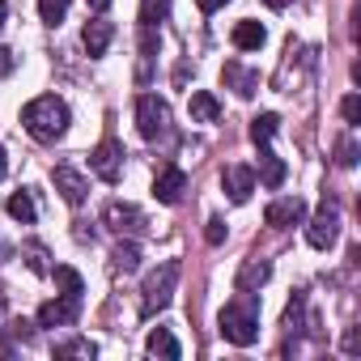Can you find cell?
I'll return each instance as SVG.
<instances>
[{
  "label": "cell",
  "instance_id": "6da1fadb",
  "mask_svg": "<svg viewBox=\"0 0 361 361\" xmlns=\"http://www.w3.org/2000/svg\"><path fill=\"white\" fill-rule=\"evenodd\" d=\"M22 128H26L35 140L51 145V140H60V136L68 132V106H64L56 94H43V98H35V102L22 106Z\"/></svg>",
  "mask_w": 361,
  "mask_h": 361
},
{
  "label": "cell",
  "instance_id": "7a4b0ae2",
  "mask_svg": "<svg viewBox=\"0 0 361 361\" xmlns=\"http://www.w3.org/2000/svg\"><path fill=\"white\" fill-rule=\"evenodd\" d=\"M221 323V336L238 348H251L259 340V306H255V293H243L234 302H226V310L217 314Z\"/></svg>",
  "mask_w": 361,
  "mask_h": 361
},
{
  "label": "cell",
  "instance_id": "3957f363",
  "mask_svg": "<svg viewBox=\"0 0 361 361\" xmlns=\"http://www.w3.org/2000/svg\"><path fill=\"white\" fill-rule=\"evenodd\" d=\"M174 285H178V259L157 264V268L145 276V285H140V314H145V319H149V314H157V310L170 302Z\"/></svg>",
  "mask_w": 361,
  "mask_h": 361
},
{
  "label": "cell",
  "instance_id": "277c9868",
  "mask_svg": "<svg viewBox=\"0 0 361 361\" xmlns=\"http://www.w3.org/2000/svg\"><path fill=\"white\" fill-rule=\"evenodd\" d=\"M136 128L145 140H157L166 128H170V106L157 98V94H140L136 98Z\"/></svg>",
  "mask_w": 361,
  "mask_h": 361
},
{
  "label": "cell",
  "instance_id": "5b68a950",
  "mask_svg": "<svg viewBox=\"0 0 361 361\" xmlns=\"http://www.w3.org/2000/svg\"><path fill=\"white\" fill-rule=\"evenodd\" d=\"M90 170L102 178V183H119V174H123V149L115 136H106L94 153H90Z\"/></svg>",
  "mask_w": 361,
  "mask_h": 361
},
{
  "label": "cell",
  "instance_id": "8992f818",
  "mask_svg": "<svg viewBox=\"0 0 361 361\" xmlns=\"http://www.w3.org/2000/svg\"><path fill=\"white\" fill-rule=\"evenodd\" d=\"M336 238H340V213L323 204V209L310 217V226H306V243H310L314 251H327V247H336Z\"/></svg>",
  "mask_w": 361,
  "mask_h": 361
},
{
  "label": "cell",
  "instance_id": "52a82bcc",
  "mask_svg": "<svg viewBox=\"0 0 361 361\" xmlns=\"http://www.w3.org/2000/svg\"><path fill=\"white\" fill-rule=\"evenodd\" d=\"M183 192H188V174H183V166L166 161V166L157 170V178H153V196H157L161 204H178V200H183Z\"/></svg>",
  "mask_w": 361,
  "mask_h": 361
},
{
  "label": "cell",
  "instance_id": "ba28073f",
  "mask_svg": "<svg viewBox=\"0 0 361 361\" xmlns=\"http://www.w3.org/2000/svg\"><path fill=\"white\" fill-rule=\"evenodd\" d=\"M306 217V200L302 196H281V200H272L268 209H264V221L272 226V230H289V226H298Z\"/></svg>",
  "mask_w": 361,
  "mask_h": 361
},
{
  "label": "cell",
  "instance_id": "9c48e42d",
  "mask_svg": "<svg viewBox=\"0 0 361 361\" xmlns=\"http://www.w3.org/2000/svg\"><path fill=\"white\" fill-rule=\"evenodd\" d=\"M81 314V298H60V302H43L39 306V327H68Z\"/></svg>",
  "mask_w": 361,
  "mask_h": 361
},
{
  "label": "cell",
  "instance_id": "30bf717a",
  "mask_svg": "<svg viewBox=\"0 0 361 361\" xmlns=\"http://www.w3.org/2000/svg\"><path fill=\"white\" fill-rule=\"evenodd\" d=\"M221 188H226V196H230L234 204H247L251 192H255V170H251V166H230V170L221 174Z\"/></svg>",
  "mask_w": 361,
  "mask_h": 361
},
{
  "label": "cell",
  "instance_id": "8fae6325",
  "mask_svg": "<svg viewBox=\"0 0 361 361\" xmlns=\"http://www.w3.org/2000/svg\"><path fill=\"white\" fill-rule=\"evenodd\" d=\"M51 183H56V192H60L73 209H77V204L85 200V192H90V183H85L73 166H56V170H51Z\"/></svg>",
  "mask_w": 361,
  "mask_h": 361
},
{
  "label": "cell",
  "instance_id": "7c38bea8",
  "mask_svg": "<svg viewBox=\"0 0 361 361\" xmlns=\"http://www.w3.org/2000/svg\"><path fill=\"white\" fill-rule=\"evenodd\" d=\"M102 217H106V226H111L115 234H140V230H145V213H140L136 204H119V200H115Z\"/></svg>",
  "mask_w": 361,
  "mask_h": 361
},
{
  "label": "cell",
  "instance_id": "4fadbf2b",
  "mask_svg": "<svg viewBox=\"0 0 361 361\" xmlns=\"http://www.w3.org/2000/svg\"><path fill=\"white\" fill-rule=\"evenodd\" d=\"M221 77H226V85H234V94H238V98H255V90H259V73L243 68L238 60H230V64L221 68Z\"/></svg>",
  "mask_w": 361,
  "mask_h": 361
},
{
  "label": "cell",
  "instance_id": "5bb4252c",
  "mask_svg": "<svg viewBox=\"0 0 361 361\" xmlns=\"http://www.w3.org/2000/svg\"><path fill=\"white\" fill-rule=\"evenodd\" d=\"M285 174H289V166H285L268 145H259V178H264V188H281Z\"/></svg>",
  "mask_w": 361,
  "mask_h": 361
},
{
  "label": "cell",
  "instance_id": "9a60e30c",
  "mask_svg": "<svg viewBox=\"0 0 361 361\" xmlns=\"http://www.w3.org/2000/svg\"><path fill=\"white\" fill-rule=\"evenodd\" d=\"M188 111H192L196 123H217V119H221V102H217L209 90H196L192 102H188Z\"/></svg>",
  "mask_w": 361,
  "mask_h": 361
},
{
  "label": "cell",
  "instance_id": "2e32d148",
  "mask_svg": "<svg viewBox=\"0 0 361 361\" xmlns=\"http://www.w3.org/2000/svg\"><path fill=\"white\" fill-rule=\"evenodd\" d=\"M268 276H272V264L268 259H251V264H243V272H238L234 285H238V293H255Z\"/></svg>",
  "mask_w": 361,
  "mask_h": 361
},
{
  "label": "cell",
  "instance_id": "e0dca14e",
  "mask_svg": "<svg viewBox=\"0 0 361 361\" xmlns=\"http://www.w3.org/2000/svg\"><path fill=\"white\" fill-rule=\"evenodd\" d=\"M111 39H115V26H111V22H90L85 35H81V43H85L90 56H102V51L111 47Z\"/></svg>",
  "mask_w": 361,
  "mask_h": 361
},
{
  "label": "cell",
  "instance_id": "ac0fdd59",
  "mask_svg": "<svg viewBox=\"0 0 361 361\" xmlns=\"http://www.w3.org/2000/svg\"><path fill=\"white\" fill-rule=\"evenodd\" d=\"M264 43H268V30L259 22H238L234 26V47L238 51H259Z\"/></svg>",
  "mask_w": 361,
  "mask_h": 361
},
{
  "label": "cell",
  "instance_id": "d6986e66",
  "mask_svg": "<svg viewBox=\"0 0 361 361\" xmlns=\"http://www.w3.org/2000/svg\"><path fill=\"white\" fill-rule=\"evenodd\" d=\"M145 348L153 353V357H166V361H178V353H183V348H178V340L166 331V327H157V331H149V340H145Z\"/></svg>",
  "mask_w": 361,
  "mask_h": 361
},
{
  "label": "cell",
  "instance_id": "ffe728a7",
  "mask_svg": "<svg viewBox=\"0 0 361 361\" xmlns=\"http://www.w3.org/2000/svg\"><path fill=\"white\" fill-rule=\"evenodd\" d=\"M5 209H9V217H13V221H22V226H30V221L39 217V209H35L30 192H13V196L5 200Z\"/></svg>",
  "mask_w": 361,
  "mask_h": 361
},
{
  "label": "cell",
  "instance_id": "44dd1931",
  "mask_svg": "<svg viewBox=\"0 0 361 361\" xmlns=\"http://www.w3.org/2000/svg\"><path fill=\"white\" fill-rule=\"evenodd\" d=\"M276 128H281V115L264 111V115H255V119H251V140H255V145H268V140L276 136Z\"/></svg>",
  "mask_w": 361,
  "mask_h": 361
},
{
  "label": "cell",
  "instance_id": "7402d4cb",
  "mask_svg": "<svg viewBox=\"0 0 361 361\" xmlns=\"http://www.w3.org/2000/svg\"><path fill=\"white\" fill-rule=\"evenodd\" d=\"M111 259H115L119 272H136V268H140V247H136V243H119Z\"/></svg>",
  "mask_w": 361,
  "mask_h": 361
},
{
  "label": "cell",
  "instance_id": "603a6c76",
  "mask_svg": "<svg viewBox=\"0 0 361 361\" xmlns=\"http://www.w3.org/2000/svg\"><path fill=\"white\" fill-rule=\"evenodd\" d=\"M51 276H56V285H60L68 298H81V293H85V281H81V272H77V268H56Z\"/></svg>",
  "mask_w": 361,
  "mask_h": 361
},
{
  "label": "cell",
  "instance_id": "cb8c5ba5",
  "mask_svg": "<svg viewBox=\"0 0 361 361\" xmlns=\"http://www.w3.org/2000/svg\"><path fill=\"white\" fill-rule=\"evenodd\" d=\"M39 18H43L47 26H60V22L68 18V0H39Z\"/></svg>",
  "mask_w": 361,
  "mask_h": 361
},
{
  "label": "cell",
  "instance_id": "d4e9b609",
  "mask_svg": "<svg viewBox=\"0 0 361 361\" xmlns=\"http://www.w3.org/2000/svg\"><path fill=\"white\" fill-rule=\"evenodd\" d=\"M56 357H98V344H90V340H64V344H56Z\"/></svg>",
  "mask_w": 361,
  "mask_h": 361
},
{
  "label": "cell",
  "instance_id": "484cf974",
  "mask_svg": "<svg viewBox=\"0 0 361 361\" xmlns=\"http://www.w3.org/2000/svg\"><path fill=\"white\" fill-rule=\"evenodd\" d=\"M166 13H170V5H166V0H157V5L149 0V5H145V13H140V22H145V26H157V18H166Z\"/></svg>",
  "mask_w": 361,
  "mask_h": 361
},
{
  "label": "cell",
  "instance_id": "4316f807",
  "mask_svg": "<svg viewBox=\"0 0 361 361\" xmlns=\"http://www.w3.org/2000/svg\"><path fill=\"white\" fill-rule=\"evenodd\" d=\"M340 111H344V123H348V128H353V123H357V119H361V98H357V94H348V98H344V102H340Z\"/></svg>",
  "mask_w": 361,
  "mask_h": 361
},
{
  "label": "cell",
  "instance_id": "83f0119b",
  "mask_svg": "<svg viewBox=\"0 0 361 361\" xmlns=\"http://www.w3.org/2000/svg\"><path fill=\"white\" fill-rule=\"evenodd\" d=\"M26 264H30L35 272H47V251H43L39 243H30V247H26Z\"/></svg>",
  "mask_w": 361,
  "mask_h": 361
},
{
  "label": "cell",
  "instance_id": "f1b7e54d",
  "mask_svg": "<svg viewBox=\"0 0 361 361\" xmlns=\"http://www.w3.org/2000/svg\"><path fill=\"white\" fill-rule=\"evenodd\" d=\"M336 161H340V166H357V145H353V140H340V145H336Z\"/></svg>",
  "mask_w": 361,
  "mask_h": 361
},
{
  "label": "cell",
  "instance_id": "f546056e",
  "mask_svg": "<svg viewBox=\"0 0 361 361\" xmlns=\"http://www.w3.org/2000/svg\"><path fill=\"white\" fill-rule=\"evenodd\" d=\"M204 238H209L213 247H221V243H226V221H221V217H213V221H209V234H204Z\"/></svg>",
  "mask_w": 361,
  "mask_h": 361
},
{
  "label": "cell",
  "instance_id": "4dcf8cb0",
  "mask_svg": "<svg viewBox=\"0 0 361 361\" xmlns=\"http://www.w3.org/2000/svg\"><path fill=\"white\" fill-rule=\"evenodd\" d=\"M196 5H200V13H217V9L230 5V0H196Z\"/></svg>",
  "mask_w": 361,
  "mask_h": 361
},
{
  "label": "cell",
  "instance_id": "1f68e13d",
  "mask_svg": "<svg viewBox=\"0 0 361 361\" xmlns=\"http://www.w3.org/2000/svg\"><path fill=\"white\" fill-rule=\"evenodd\" d=\"M85 5H90L94 13H106V9H111V0H85Z\"/></svg>",
  "mask_w": 361,
  "mask_h": 361
},
{
  "label": "cell",
  "instance_id": "d6a6232c",
  "mask_svg": "<svg viewBox=\"0 0 361 361\" xmlns=\"http://www.w3.org/2000/svg\"><path fill=\"white\" fill-rule=\"evenodd\" d=\"M9 174V157H5V149H0V178Z\"/></svg>",
  "mask_w": 361,
  "mask_h": 361
},
{
  "label": "cell",
  "instance_id": "836d02e7",
  "mask_svg": "<svg viewBox=\"0 0 361 361\" xmlns=\"http://www.w3.org/2000/svg\"><path fill=\"white\" fill-rule=\"evenodd\" d=\"M5 18H9V5H5V0H0V30H5Z\"/></svg>",
  "mask_w": 361,
  "mask_h": 361
},
{
  "label": "cell",
  "instance_id": "e575fe53",
  "mask_svg": "<svg viewBox=\"0 0 361 361\" xmlns=\"http://www.w3.org/2000/svg\"><path fill=\"white\" fill-rule=\"evenodd\" d=\"M268 5H272V9H285V5H293V0H268Z\"/></svg>",
  "mask_w": 361,
  "mask_h": 361
}]
</instances>
